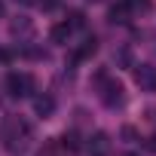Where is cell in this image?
Listing matches in <instances>:
<instances>
[{
    "label": "cell",
    "mask_w": 156,
    "mask_h": 156,
    "mask_svg": "<svg viewBox=\"0 0 156 156\" xmlns=\"http://www.w3.org/2000/svg\"><path fill=\"white\" fill-rule=\"evenodd\" d=\"M6 89H9V95L25 98V95H31V92H34V76H31V73H25V70H12V73L6 76Z\"/></svg>",
    "instance_id": "1"
},
{
    "label": "cell",
    "mask_w": 156,
    "mask_h": 156,
    "mask_svg": "<svg viewBox=\"0 0 156 156\" xmlns=\"http://www.w3.org/2000/svg\"><path fill=\"white\" fill-rule=\"evenodd\" d=\"M98 86H101V101H104V107H110V110L126 107V92H122V86H119L116 80H104V83H98Z\"/></svg>",
    "instance_id": "2"
},
{
    "label": "cell",
    "mask_w": 156,
    "mask_h": 156,
    "mask_svg": "<svg viewBox=\"0 0 156 156\" xmlns=\"http://www.w3.org/2000/svg\"><path fill=\"white\" fill-rule=\"evenodd\" d=\"M135 83L147 92H156V67L153 64H138L135 67Z\"/></svg>",
    "instance_id": "3"
},
{
    "label": "cell",
    "mask_w": 156,
    "mask_h": 156,
    "mask_svg": "<svg viewBox=\"0 0 156 156\" xmlns=\"http://www.w3.org/2000/svg\"><path fill=\"white\" fill-rule=\"evenodd\" d=\"M52 110H55V98H52V95H37V98H34V113H37V116L46 119V116H52Z\"/></svg>",
    "instance_id": "4"
},
{
    "label": "cell",
    "mask_w": 156,
    "mask_h": 156,
    "mask_svg": "<svg viewBox=\"0 0 156 156\" xmlns=\"http://www.w3.org/2000/svg\"><path fill=\"white\" fill-rule=\"evenodd\" d=\"M95 52H98V37H86L83 46L73 52V61H86V58H92Z\"/></svg>",
    "instance_id": "5"
},
{
    "label": "cell",
    "mask_w": 156,
    "mask_h": 156,
    "mask_svg": "<svg viewBox=\"0 0 156 156\" xmlns=\"http://www.w3.org/2000/svg\"><path fill=\"white\" fill-rule=\"evenodd\" d=\"M70 34H73V31H70V25H67V22H58V25L49 31V40H52V43H67V40H70Z\"/></svg>",
    "instance_id": "6"
},
{
    "label": "cell",
    "mask_w": 156,
    "mask_h": 156,
    "mask_svg": "<svg viewBox=\"0 0 156 156\" xmlns=\"http://www.w3.org/2000/svg\"><path fill=\"white\" fill-rule=\"evenodd\" d=\"M129 12H132V9L126 6V0H122V3H113V6H110V12H107V19H110L113 25H122V22H129V19H126Z\"/></svg>",
    "instance_id": "7"
},
{
    "label": "cell",
    "mask_w": 156,
    "mask_h": 156,
    "mask_svg": "<svg viewBox=\"0 0 156 156\" xmlns=\"http://www.w3.org/2000/svg\"><path fill=\"white\" fill-rule=\"evenodd\" d=\"M58 147L67 150V153H76V150H80V135H76V132H64L61 141H58Z\"/></svg>",
    "instance_id": "8"
},
{
    "label": "cell",
    "mask_w": 156,
    "mask_h": 156,
    "mask_svg": "<svg viewBox=\"0 0 156 156\" xmlns=\"http://www.w3.org/2000/svg\"><path fill=\"white\" fill-rule=\"evenodd\" d=\"M89 144H92V150H95V156H101V153L107 150V135H104V132H98L95 138H89Z\"/></svg>",
    "instance_id": "9"
},
{
    "label": "cell",
    "mask_w": 156,
    "mask_h": 156,
    "mask_svg": "<svg viewBox=\"0 0 156 156\" xmlns=\"http://www.w3.org/2000/svg\"><path fill=\"white\" fill-rule=\"evenodd\" d=\"M64 22L70 25V31H76V28H83V25H86V16H83L80 9H73V12H70V16H67Z\"/></svg>",
    "instance_id": "10"
},
{
    "label": "cell",
    "mask_w": 156,
    "mask_h": 156,
    "mask_svg": "<svg viewBox=\"0 0 156 156\" xmlns=\"http://www.w3.org/2000/svg\"><path fill=\"white\" fill-rule=\"evenodd\" d=\"M12 34H16V37H19V34H31V22H28V19L12 22Z\"/></svg>",
    "instance_id": "11"
},
{
    "label": "cell",
    "mask_w": 156,
    "mask_h": 156,
    "mask_svg": "<svg viewBox=\"0 0 156 156\" xmlns=\"http://www.w3.org/2000/svg\"><path fill=\"white\" fill-rule=\"evenodd\" d=\"M129 9H150V0H126Z\"/></svg>",
    "instance_id": "12"
},
{
    "label": "cell",
    "mask_w": 156,
    "mask_h": 156,
    "mask_svg": "<svg viewBox=\"0 0 156 156\" xmlns=\"http://www.w3.org/2000/svg\"><path fill=\"white\" fill-rule=\"evenodd\" d=\"M122 138H126V141H138V129H132V126H122Z\"/></svg>",
    "instance_id": "13"
},
{
    "label": "cell",
    "mask_w": 156,
    "mask_h": 156,
    "mask_svg": "<svg viewBox=\"0 0 156 156\" xmlns=\"http://www.w3.org/2000/svg\"><path fill=\"white\" fill-rule=\"evenodd\" d=\"M12 58H16V52H12V49H0V61H3V64H9Z\"/></svg>",
    "instance_id": "14"
},
{
    "label": "cell",
    "mask_w": 156,
    "mask_h": 156,
    "mask_svg": "<svg viewBox=\"0 0 156 156\" xmlns=\"http://www.w3.org/2000/svg\"><path fill=\"white\" fill-rule=\"evenodd\" d=\"M40 156H58V144H49L46 150H40Z\"/></svg>",
    "instance_id": "15"
},
{
    "label": "cell",
    "mask_w": 156,
    "mask_h": 156,
    "mask_svg": "<svg viewBox=\"0 0 156 156\" xmlns=\"http://www.w3.org/2000/svg\"><path fill=\"white\" fill-rule=\"evenodd\" d=\"M55 3H58V0H40V6H43V9H55Z\"/></svg>",
    "instance_id": "16"
},
{
    "label": "cell",
    "mask_w": 156,
    "mask_h": 156,
    "mask_svg": "<svg viewBox=\"0 0 156 156\" xmlns=\"http://www.w3.org/2000/svg\"><path fill=\"white\" fill-rule=\"evenodd\" d=\"M147 150H156V135H153V138L147 141Z\"/></svg>",
    "instance_id": "17"
},
{
    "label": "cell",
    "mask_w": 156,
    "mask_h": 156,
    "mask_svg": "<svg viewBox=\"0 0 156 156\" xmlns=\"http://www.w3.org/2000/svg\"><path fill=\"white\" fill-rule=\"evenodd\" d=\"M122 156H141V153H135V150H129V153H122Z\"/></svg>",
    "instance_id": "18"
},
{
    "label": "cell",
    "mask_w": 156,
    "mask_h": 156,
    "mask_svg": "<svg viewBox=\"0 0 156 156\" xmlns=\"http://www.w3.org/2000/svg\"><path fill=\"white\" fill-rule=\"evenodd\" d=\"M0 16H3V0H0Z\"/></svg>",
    "instance_id": "19"
}]
</instances>
